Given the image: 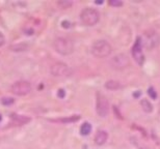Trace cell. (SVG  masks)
I'll return each instance as SVG.
<instances>
[{"label": "cell", "mask_w": 160, "mask_h": 149, "mask_svg": "<svg viewBox=\"0 0 160 149\" xmlns=\"http://www.w3.org/2000/svg\"><path fill=\"white\" fill-rule=\"evenodd\" d=\"M53 47L58 54L63 55V56L72 54L74 51V45H73L72 40L67 39V37H57L54 40Z\"/></svg>", "instance_id": "1"}, {"label": "cell", "mask_w": 160, "mask_h": 149, "mask_svg": "<svg viewBox=\"0 0 160 149\" xmlns=\"http://www.w3.org/2000/svg\"><path fill=\"white\" fill-rule=\"evenodd\" d=\"M112 48L106 40H97L91 47V54L97 58H105L110 55Z\"/></svg>", "instance_id": "2"}, {"label": "cell", "mask_w": 160, "mask_h": 149, "mask_svg": "<svg viewBox=\"0 0 160 149\" xmlns=\"http://www.w3.org/2000/svg\"><path fill=\"white\" fill-rule=\"evenodd\" d=\"M80 20L86 26H94L100 20V14L95 8H84L80 14Z\"/></svg>", "instance_id": "3"}, {"label": "cell", "mask_w": 160, "mask_h": 149, "mask_svg": "<svg viewBox=\"0 0 160 149\" xmlns=\"http://www.w3.org/2000/svg\"><path fill=\"white\" fill-rule=\"evenodd\" d=\"M143 46L148 50H153L158 47L160 42V36L155 31H148L144 35V39H141Z\"/></svg>", "instance_id": "4"}, {"label": "cell", "mask_w": 160, "mask_h": 149, "mask_svg": "<svg viewBox=\"0 0 160 149\" xmlns=\"http://www.w3.org/2000/svg\"><path fill=\"white\" fill-rule=\"evenodd\" d=\"M109 64H110V66L113 69L122 70L129 66L130 60H129V57L126 54H118L111 58L110 61H109Z\"/></svg>", "instance_id": "5"}, {"label": "cell", "mask_w": 160, "mask_h": 149, "mask_svg": "<svg viewBox=\"0 0 160 149\" xmlns=\"http://www.w3.org/2000/svg\"><path fill=\"white\" fill-rule=\"evenodd\" d=\"M31 89V84L27 81H18V82L14 83L11 87V91L18 97L27 95L28 93H30Z\"/></svg>", "instance_id": "6"}, {"label": "cell", "mask_w": 160, "mask_h": 149, "mask_svg": "<svg viewBox=\"0 0 160 149\" xmlns=\"http://www.w3.org/2000/svg\"><path fill=\"white\" fill-rule=\"evenodd\" d=\"M96 112L101 118L107 117L109 114V103L107 98L100 93L97 95V100H96Z\"/></svg>", "instance_id": "7"}, {"label": "cell", "mask_w": 160, "mask_h": 149, "mask_svg": "<svg viewBox=\"0 0 160 149\" xmlns=\"http://www.w3.org/2000/svg\"><path fill=\"white\" fill-rule=\"evenodd\" d=\"M50 73L54 77H68L71 74L70 67L66 63L56 62L50 67Z\"/></svg>", "instance_id": "8"}, {"label": "cell", "mask_w": 160, "mask_h": 149, "mask_svg": "<svg viewBox=\"0 0 160 149\" xmlns=\"http://www.w3.org/2000/svg\"><path fill=\"white\" fill-rule=\"evenodd\" d=\"M141 48H143L141 39H137V40L135 42V45L132 48V57L134 58V60H135L138 64H143L144 60V56Z\"/></svg>", "instance_id": "9"}, {"label": "cell", "mask_w": 160, "mask_h": 149, "mask_svg": "<svg viewBox=\"0 0 160 149\" xmlns=\"http://www.w3.org/2000/svg\"><path fill=\"white\" fill-rule=\"evenodd\" d=\"M11 120L15 125H23L25 123L29 122L30 118L27 116H23V115H17V114H12L11 115Z\"/></svg>", "instance_id": "10"}, {"label": "cell", "mask_w": 160, "mask_h": 149, "mask_svg": "<svg viewBox=\"0 0 160 149\" xmlns=\"http://www.w3.org/2000/svg\"><path fill=\"white\" fill-rule=\"evenodd\" d=\"M108 139V134L106 130H99V132L97 133V135L95 136V143L97 144V145L101 146L103 145V144L106 143V141H107Z\"/></svg>", "instance_id": "11"}, {"label": "cell", "mask_w": 160, "mask_h": 149, "mask_svg": "<svg viewBox=\"0 0 160 149\" xmlns=\"http://www.w3.org/2000/svg\"><path fill=\"white\" fill-rule=\"evenodd\" d=\"M121 87H122V85L119 81L110 80L105 83V88L108 90H118V89H120Z\"/></svg>", "instance_id": "12"}, {"label": "cell", "mask_w": 160, "mask_h": 149, "mask_svg": "<svg viewBox=\"0 0 160 149\" xmlns=\"http://www.w3.org/2000/svg\"><path fill=\"white\" fill-rule=\"evenodd\" d=\"M140 106L146 113H151L152 111H153V106H152V103H150L148 100H141Z\"/></svg>", "instance_id": "13"}, {"label": "cell", "mask_w": 160, "mask_h": 149, "mask_svg": "<svg viewBox=\"0 0 160 149\" xmlns=\"http://www.w3.org/2000/svg\"><path fill=\"white\" fill-rule=\"evenodd\" d=\"M91 132V124L88 122H84L80 127V134L82 136H87Z\"/></svg>", "instance_id": "14"}, {"label": "cell", "mask_w": 160, "mask_h": 149, "mask_svg": "<svg viewBox=\"0 0 160 149\" xmlns=\"http://www.w3.org/2000/svg\"><path fill=\"white\" fill-rule=\"evenodd\" d=\"M80 118V116L79 115H74V116H72V117H69V118H65V119H56V120H52V121H54V122H73V121H77L78 119Z\"/></svg>", "instance_id": "15"}, {"label": "cell", "mask_w": 160, "mask_h": 149, "mask_svg": "<svg viewBox=\"0 0 160 149\" xmlns=\"http://www.w3.org/2000/svg\"><path fill=\"white\" fill-rule=\"evenodd\" d=\"M12 51H25L27 49L26 45H18V46H14L12 47Z\"/></svg>", "instance_id": "16"}, {"label": "cell", "mask_w": 160, "mask_h": 149, "mask_svg": "<svg viewBox=\"0 0 160 149\" xmlns=\"http://www.w3.org/2000/svg\"><path fill=\"white\" fill-rule=\"evenodd\" d=\"M2 103L3 105H12V103H14V98H12V97H4V98H2Z\"/></svg>", "instance_id": "17"}, {"label": "cell", "mask_w": 160, "mask_h": 149, "mask_svg": "<svg viewBox=\"0 0 160 149\" xmlns=\"http://www.w3.org/2000/svg\"><path fill=\"white\" fill-rule=\"evenodd\" d=\"M58 4H59L62 8H68V7H70L71 5H72V2H70V1H59L58 2Z\"/></svg>", "instance_id": "18"}, {"label": "cell", "mask_w": 160, "mask_h": 149, "mask_svg": "<svg viewBox=\"0 0 160 149\" xmlns=\"http://www.w3.org/2000/svg\"><path fill=\"white\" fill-rule=\"evenodd\" d=\"M148 93H149L150 97L153 98V100H155V98L157 97V93H156V91H155V90H154V88L150 87V88H149V90H148Z\"/></svg>", "instance_id": "19"}, {"label": "cell", "mask_w": 160, "mask_h": 149, "mask_svg": "<svg viewBox=\"0 0 160 149\" xmlns=\"http://www.w3.org/2000/svg\"><path fill=\"white\" fill-rule=\"evenodd\" d=\"M109 4L112 6H122L123 5V2L119 1V0H110V1H109Z\"/></svg>", "instance_id": "20"}, {"label": "cell", "mask_w": 160, "mask_h": 149, "mask_svg": "<svg viewBox=\"0 0 160 149\" xmlns=\"http://www.w3.org/2000/svg\"><path fill=\"white\" fill-rule=\"evenodd\" d=\"M4 42H5V39H4L3 34H2L1 32H0V47H1V46H3Z\"/></svg>", "instance_id": "21"}, {"label": "cell", "mask_w": 160, "mask_h": 149, "mask_svg": "<svg viewBox=\"0 0 160 149\" xmlns=\"http://www.w3.org/2000/svg\"><path fill=\"white\" fill-rule=\"evenodd\" d=\"M65 95H66L65 90H63V89L58 90V97H65Z\"/></svg>", "instance_id": "22"}, {"label": "cell", "mask_w": 160, "mask_h": 149, "mask_svg": "<svg viewBox=\"0 0 160 149\" xmlns=\"http://www.w3.org/2000/svg\"><path fill=\"white\" fill-rule=\"evenodd\" d=\"M0 121H1V116H0Z\"/></svg>", "instance_id": "23"}]
</instances>
